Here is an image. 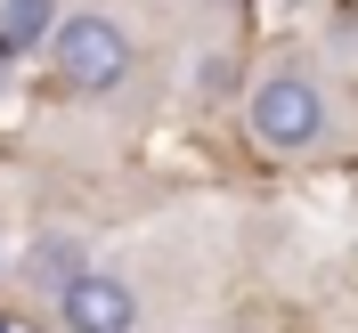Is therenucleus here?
Listing matches in <instances>:
<instances>
[{"mask_svg":"<svg viewBox=\"0 0 358 333\" xmlns=\"http://www.w3.org/2000/svg\"><path fill=\"white\" fill-rule=\"evenodd\" d=\"M245 131L261 138L268 155H310L334 131V106H326V82L310 66H268L245 89Z\"/></svg>","mask_w":358,"mask_h":333,"instance_id":"1","label":"nucleus"},{"mask_svg":"<svg viewBox=\"0 0 358 333\" xmlns=\"http://www.w3.org/2000/svg\"><path fill=\"white\" fill-rule=\"evenodd\" d=\"M49 66H57L66 89H82V98H114V89L131 82V66H138L131 24L106 17V8H73V17L49 24Z\"/></svg>","mask_w":358,"mask_h":333,"instance_id":"2","label":"nucleus"},{"mask_svg":"<svg viewBox=\"0 0 358 333\" xmlns=\"http://www.w3.org/2000/svg\"><path fill=\"white\" fill-rule=\"evenodd\" d=\"M57 325H66V333H138V293H131V276H114V268H82V276L57 293Z\"/></svg>","mask_w":358,"mask_h":333,"instance_id":"3","label":"nucleus"},{"mask_svg":"<svg viewBox=\"0 0 358 333\" xmlns=\"http://www.w3.org/2000/svg\"><path fill=\"white\" fill-rule=\"evenodd\" d=\"M82 236H66V228H49V236H41V244H33V252H24V285H33V293H49V301H57V293H66L73 285V276H82Z\"/></svg>","mask_w":358,"mask_h":333,"instance_id":"4","label":"nucleus"},{"mask_svg":"<svg viewBox=\"0 0 358 333\" xmlns=\"http://www.w3.org/2000/svg\"><path fill=\"white\" fill-rule=\"evenodd\" d=\"M49 0H0V49H33V41H49Z\"/></svg>","mask_w":358,"mask_h":333,"instance_id":"5","label":"nucleus"}]
</instances>
